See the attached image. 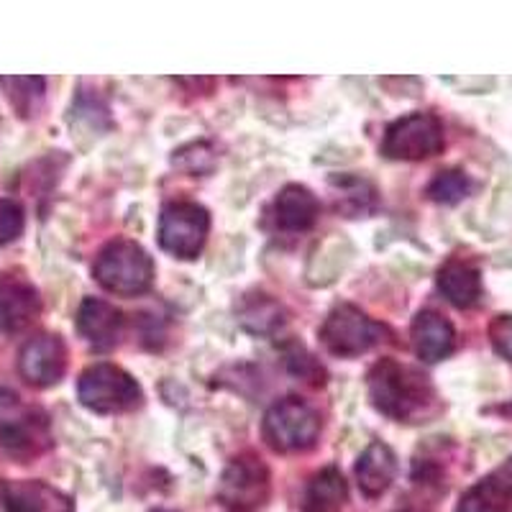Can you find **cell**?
Instances as JSON below:
<instances>
[{"mask_svg": "<svg viewBox=\"0 0 512 512\" xmlns=\"http://www.w3.org/2000/svg\"><path fill=\"white\" fill-rule=\"evenodd\" d=\"M469 190H472V182H469V177L461 169H443V172L433 177L425 192H428V198L433 203L456 205L469 195Z\"/></svg>", "mask_w": 512, "mask_h": 512, "instance_id": "obj_21", "label": "cell"}, {"mask_svg": "<svg viewBox=\"0 0 512 512\" xmlns=\"http://www.w3.org/2000/svg\"><path fill=\"white\" fill-rule=\"evenodd\" d=\"M77 397L98 415L128 413L141 405V387L128 372L113 364H95L80 374Z\"/></svg>", "mask_w": 512, "mask_h": 512, "instance_id": "obj_3", "label": "cell"}, {"mask_svg": "<svg viewBox=\"0 0 512 512\" xmlns=\"http://www.w3.org/2000/svg\"><path fill=\"white\" fill-rule=\"evenodd\" d=\"M41 297L34 285L18 277L0 280V331L18 333L39 318Z\"/></svg>", "mask_w": 512, "mask_h": 512, "instance_id": "obj_12", "label": "cell"}, {"mask_svg": "<svg viewBox=\"0 0 512 512\" xmlns=\"http://www.w3.org/2000/svg\"><path fill=\"white\" fill-rule=\"evenodd\" d=\"M287 359H290V367H292V372L297 374V377L308 379V382H313V384H323V382H326V379H323V377H326L323 367H320V364L313 359V356L305 354L303 349L297 351V354H290V356H287Z\"/></svg>", "mask_w": 512, "mask_h": 512, "instance_id": "obj_25", "label": "cell"}, {"mask_svg": "<svg viewBox=\"0 0 512 512\" xmlns=\"http://www.w3.org/2000/svg\"><path fill=\"white\" fill-rule=\"evenodd\" d=\"M489 341H492L497 354L512 364V315H497L489 323Z\"/></svg>", "mask_w": 512, "mask_h": 512, "instance_id": "obj_24", "label": "cell"}, {"mask_svg": "<svg viewBox=\"0 0 512 512\" xmlns=\"http://www.w3.org/2000/svg\"><path fill=\"white\" fill-rule=\"evenodd\" d=\"M367 387L374 408L400 423L428 418L436 405V390L428 377L395 359L377 361L369 369Z\"/></svg>", "mask_w": 512, "mask_h": 512, "instance_id": "obj_1", "label": "cell"}, {"mask_svg": "<svg viewBox=\"0 0 512 512\" xmlns=\"http://www.w3.org/2000/svg\"><path fill=\"white\" fill-rule=\"evenodd\" d=\"M280 313V305L272 303L269 297L259 295L244 305V310H241V323H244L251 333H269L282 323Z\"/></svg>", "mask_w": 512, "mask_h": 512, "instance_id": "obj_22", "label": "cell"}, {"mask_svg": "<svg viewBox=\"0 0 512 512\" xmlns=\"http://www.w3.org/2000/svg\"><path fill=\"white\" fill-rule=\"evenodd\" d=\"M456 512H512V487L497 472L489 474L466 489Z\"/></svg>", "mask_w": 512, "mask_h": 512, "instance_id": "obj_18", "label": "cell"}, {"mask_svg": "<svg viewBox=\"0 0 512 512\" xmlns=\"http://www.w3.org/2000/svg\"><path fill=\"white\" fill-rule=\"evenodd\" d=\"M77 331L90 346L100 351H108L121 341L123 315L116 305L98 300V297H85L77 310Z\"/></svg>", "mask_w": 512, "mask_h": 512, "instance_id": "obj_11", "label": "cell"}, {"mask_svg": "<svg viewBox=\"0 0 512 512\" xmlns=\"http://www.w3.org/2000/svg\"><path fill=\"white\" fill-rule=\"evenodd\" d=\"M67 369V346L57 333H39L18 354V372L34 387H52Z\"/></svg>", "mask_w": 512, "mask_h": 512, "instance_id": "obj_10", "label": "cell"}, {"mask_svg": "<svg viewBox=\"0 0 512 512\" xmlns=\"http://www.w3.org/2000/svg\"><path fill=\"white\" fill-rule=\"evenodd\" d=\"M497 474H500V477L505 479V482L510 484V487H512V456H510V459L505 461V464L500 466V469H497Z\"/></svg>", "mask_w": 512, "mask_h": 512, "instance_id": "obj_26", "label": "cell"}, {"mask_svg": "<svg viewBox=\"0 0 512 512\" xmlns=\"http://www.w3.org/2000/svg\"><path fill=\"white\" fill-rule=\"evenodd\" d=\"M397 474V459L390 446L374 441L356 461V482L367 497L384 495L392 487Z\"/></svg>", "mask_w": 512, "mask_h": 512, "instance_id": "obj_16", "label": "cell"}, {"mask_svg": "<svg viewBox=\"0 0 512 512\" xmlns=\"http://www.w3.org/2000/svg\"><path fill=\"white\" fill-rule=\"evenodd\" d=\"M0 88L6 90L8 100L18 111V116L29 118L34 116L41 98H44L47 80L44 77H0Z\"/></svg>", "mask_w": 512, "mask_h": 512, "instance_id": "obj_20", "label": "cell"}, {"mask_svg": "<svg viewBox=\"0 0 512 512\" xmlns=\"http://www.w3.org/2000/svg\"><path fill=\"white\" fill-rule=\"evenodd\" d=\"M154 512H169V510H154Z\"/></svg>", "mask_w": 512, "mask_h": 512, "instance_id": "obj_27", "label": "cell"}, {"mask_svg": "<svg viewBox=\"0 0 512 512\" xmlns=\"http://www.w3.org/2000/svg\"><path fill=\"white\" fill-rule=\"evenodd\" d=\"M384 326L377 320L361 313L354 305H338L328 313L326 323L320 326V341L331 351L333 356L341 359H354V356L367 354L369 349L379 344L384 338Z\"/></svg>", "mask_w": 512, "mask_h": 512, "instance_id": "obj_7", "label": "cell"}, {"mask_svg": "<svg viewBox=\"0 0 512 512\" xmlns=\"http://www.w3.org/2000/svg\"><path fill=\"white\" fill-rule=\"evenodd\" d=\"M24 231V208L13 200L0 198V244L18 239Z\"/></svg>", "mask_w": 512, "mask_h": 512, "instance_id": "obj_23", "label": "cell"}, {"mask_svg": "<svg viewBox=\"0 0 512 512\" xmlns=\"http://www.w3.org/2000/svg\"><path fill=\"white\" fill-rule=\"evenodd\" d=\"M47 415L21 405L11 390H0V448L18 459H31L49 446Z\"/></svg>", "mask_w": 512, "mask_h": 512, "instance_id": "obj_5", "label": "cell"}, {"mask_svg": "<svg viewBox=\"0 0 512 512\" xmlns=\"http://www.w3.org/2000/svg\"><path fill=\"white\" fill-rule=\"evenodd\" d=\"M210 231L208 210L198 203H169L159 216V244L177 259H195Z\"/></svg>", "mask_w": 512, "mask_h": 512, "instance_id": "obj_8", "label": "cell"}, {"mask_svg": "<svg viewBox=\"0 0 512 512\" xmlns=\"http://www.w3.org/2000/svg\"><path fill=\"white\" fill-rule=\"evenodd\" d=\"M446 136H443L441 118L433 113H410L397 118L384 131L382 154L402 162H423L443 152Z\"/></svg>", "mask_w": 512, "mask_h": 512, "instance_id": "obj_6", "label": "cell"}, {"mask_svg": "<svg viewBox=\"0 0 512 512\" xmlns=\"http://www.w3.org/2000/svg\"><path fill=\"white\" fill-rule=\"evenodd\" d=\"M54 492L39 482H0L3 512H52Z\"/></svg>", "mask_w": 512, "mask_h": 512, "instance_id": "obj_19", "label": "cell"}, {"mask_svg": "<svg viewBox=\"0 0 512 512\" xmlns=\"http://www.w3.org/2000/svg\"><path fill=\"white\" fill-rule=\"evenodd\" d=\"M269 497V469L254 454H241L218 482V500L231 512H254Z\"/></svg>", "mask_w": 512, "mask_h": 512, "instance_id": "obj_9", "label": "cell"}, {"mask_svg": "<svg viewBox=\"0 0 512 512\" xmlns=\"http://www.w3.org/2000/svg\"><path fill=\"white\" fill-rule=\"evenodd\" d=\"M318 213V198L303 185L282 187L277 200H274V221L287 233H303L313 228L318 221Z\"/></svg>", "mask_w": 512, "mask_h": 512, "instance_id": "obj_14", "label": "cell"}, {"mask_svg": "<svg viewBox=\"0 0 512 512\" xmlns=\"http://www.w3.org/2000/svg\"><path fill=\"white\" fill-rule=\"evenodd\" d=\"M413 349L418 359L436 364L446 359L456 346V331L451 320L443 318L436 310H420L413 320Z\"/></svg>", "mask_w": 512, "mask_h": 512, "instance_id": "obj_13", "label": "cell"}, {"mask_svg": "<svg viewBox=\"0 0 512 512\" xmlns=\"http://www.w3.org/2000/svg\"><path fill=\"white\" fill-rule=\"evenodd\" d=\"M264 441L280 454H300L315 446L320 436V418L308 402L285 397L274 402L264 415Z\"/></svg>", "mask_w": 512, "mask_h": 512, "instance_id": "obj_4", "label": "cell"}, {"mask_svg": "<svg viewBox=\"0 0 512 512\" xmlns=\"http://www.w3.org/2000/svg\"><path fill=\"white\" fill-rule=\"evenodd\" d=\"M346 497H349L346 479L338 469L328 466V469H320L305 487L303 512H341Z\"/></svg>", "mask_w": 512, "mask_h": 512, "instance_id": "obj_17", "label": "cell"}, {"mask_svg": "<svg viewBox=\"0 0 512 512\" xmlns=\"http://www.w3.org/2000/svg\"><path fill=\"white\" fill-rule=\"evenodd\" d=\"M93 274L103 290L121 297H136L152 287L154 262L136 241L116 239L100 249Z\"/></svg>", "mask_w": 512, "mask_h": 512, "instance_id": "obj_2", "label": "cell"}, {"mask_svg": "<svg viewBox=\"0 0 512 512\" xmlns=\"http://www.w3.org/2000/svg\"><path fill=\"white\" fill-rule=\"evenodd\" d=\"M438 290L454 308H472L482 297V274L466 259H448L438 269Z\"/></svg>", "mask_w": 512, "mask_h": 512, "instance_id": "obj_15", "label": "cell"}]
</instances>
